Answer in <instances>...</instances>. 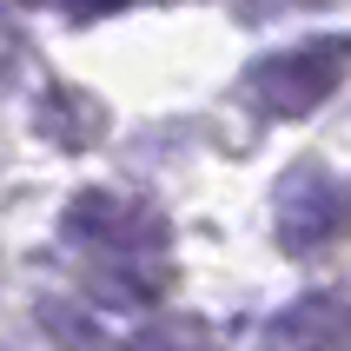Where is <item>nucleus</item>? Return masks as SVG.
I'll return each mask as SVG.
<instances>
[{
	"mask_svg": "<svg viewBox=\"0 0 351 351\" xmlns=\"http://www.w3.org/2000/svg\"><path fill=\"white\" fill-rule=\"evenodd\" d=\"M345 73H351V40L345 34H325V40H298V47L265 53L252 73H245V86H252L258 113L298 119V113H312L318 99H332Z\"/></svg>",
	"mask_w": 351,
	"mask_h": 351,
	"instance_id": "obj_1",
	"label": "nucleus"
},
{
	"mask_svg": "<svg viewBox=\"0 0 351 351\" xmlns=\"http://www.w3.org/2000/svg\"><path fill=\"white\" fill-rule=\"evenodd\" d=\"M66 239L93 265H126V258H159L166 252V219L139 199H119V193H73L66 206Z\"/></svg>",
	"mask_w": 351,
	"mask_h": 351,
	"instance_id": "obj_2",
	"label": "nucleus"
},
{
	"mask_svg": "<svg viewBox=\"0 0 351 351\" xmlns=\"http://www.w3.org/2000/svg\"><path fill=\"white\" fill-rule=\"evenodd\" d=\"M272 226L292 252H325L351 232V179L332 166H298L272 193Z\"/></svg>",
	"mask_w": 351,
	"mask_h": 351,
	"instance_id": "obj_3",
	"label": "nucleus"
},
{
	"mask_svg": "<svg viewBox=\"0 0 351 351\" xmlns=\"http://www.w3.org/2000/svg\"><path fill=\"white\" fill-rule=\"evenodd\" d=\"M265 351H351V298L318 292L298 298L265 325Z\"/></svg>",
	"mask_w": 351,
	"mask_h": 351,
	"instance_id": "obj_4",
	"label": "nucleus"
},
{
	"mask_svg": "<svg viewBox=\"0 0 351 351\" xmlns=\"http://www.w3.org/2000/svg\"><path fill=\"white\" fill-rule=\"evenodd\" d=\"M133 351H219V345L199 332V325H153Z\"/></svg>",
	"mask_w": 351,
	"mask_h": 351,
	"instance_id": "obj_5",
	"label": "nucleus"
}]
</instances>
